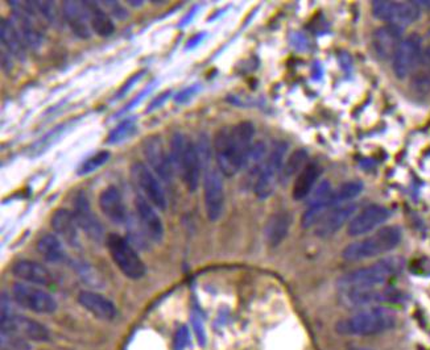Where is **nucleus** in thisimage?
Returning a JSON list of instances; mask_svg holds the SVG:
<instances>
[{
  "mask_svg": "<svg viewBox=\"0 0 430 350\" xmlns=\"http://www.w3.org/2000/svg\"><path fill=\"white\" fill-rule=\"evenodd\" d=\"M254 137L255 127L251 121H241L218 130L214 138V157L222 175L230 178L247 166Z\"/></svg>",
  "mask_w": 430,
  "mask_h": 350,
  "instance_id": "obj_1",
  "label": "nucleus"
},
{
  "mask_svg": "<svg viewBox=\"0 0 430 350\" xmlns=\"http://www.w3.org/2000/svg\"><path fill=\"white\" fill-rule=\"evenodd\" d=\"M396 315L384 306L363 308L351 316L336 321V332L347 337H367L394 329Z\"/></svg>",
  "mask_w": 430,
  "mask_h": 350,
  "instance_id": "obj_2",
  "label": "nucleus"
},
{
  "mask_svg": "<svg viewBox=\"0 0 430 350\" xmlns=\"http://www.w3.org/2000/svg\"><path fill=\"white\" fill-rule=\"evenodd\" d=\"M403 232L396 225L381 227L370 236L349 244L342 252V257L349 262H359L375 257L387 254L401 242Z\"/></svg>",
  "mask_w": 430,
  "mask_h": 350,
  "instance_id": "obj_3",
  "label": "nucleus"
},
{
  "mask_svg": "<svg viewBox=\"0 0 430 350\" xmlns=\"http://www.w3.org/2000/svg\"><path fill=\"white\" fill-rule=\"evenodd\" d=\"M403 261L397 257L383 258L374 265L354 270L339 278L338 287L341 291L367 289L386 286L394 277L401 272Z\"/></svg>",
  "mask_w": 430,
  "mask_h": 350,
  "instance_id": "obj_4",
  "label": "nucleus"
},
{
  "mask_svg": "<svg viewBox=\"0 0 430 350\" xmlns=\"http://www.w3.org/2000/svg\"><path fill=\"white\" fill-rule=\"evenodd\" d=\"M198 153L204 169V202L207 219L216 222L221 219L224 208V186L222 173L218 168L211 166V152L206 141L197 145Z\"/></svg>",
  "mask_w": 430,
  "mask_h": 350,
  "instance_id": "obj_5",
  "label": "nucleus"
},
{
  "mask_svg": "<svg viewBox=\"0 0 430 350\" xmlns=\"http://www.w3.org/2000/svg\"><path fill=\"white\" fill-rule=\"evenodd\" d=\"M1 334H18L29 341L45 342L49 340L51 334L45 325L34 319L15 315L11 311L9 295H1Z\"/></svg>",
  "mask_w": 430,
  "mask_h": 350,
  "instance_id": "obj_6",
  "label": "nucleus"
},
{
  "mask_svg": "<svg viewBox=\"0 0 430 350\" xmlns=\"http://www.w3.org/2000/svg\"><path fill=\"white\" fill-rule=\"evenodd\" d=\"M106 247L111 256L112 262L116 265L124 277L132 281L141 279L146 274V266L139 257L127 239L119 235H109L106 237Z\"/></svg>",
  "mask_w": 430,
  "mask_h": 350,
  "instance_id": "obj_7",
  "label": "nucleus"
},
{
  "mask_svg": "<svg viewBox=\"0 0 430 350\" xmlns=\"http://www.w3.org/2000/svg\"><path fill=\"white\" fill-rule=\"evenodd\" d=\"M286 149L285 143H277L261 165L254 183V192L259 199H268L275 192L277 183L281 180Z\"/></svg>",
  "mask_w": 430,
  "mask_h": 350,
  "instance_id": "obj_8",
  "label": "nucleus"
},
{
  "mask_svg": "<svg viewBox=\"0 0 430 350\" xmlns=\"http://www.w3.org/2000/svg\"><path fill=\"white\" fill-rule=\"evenodd\" d=\"M374 16L387 21L388 24L405 28L419 20L421 9L416 1H389V0H375L372 1Z\"/></svg>",
  "mask_w": 430,
  "mask_h": 350,
  "instance_id": "obj_9",
  "label": "nucleus"
},
{
  "mask_svg": "<svg viewBox=\"0 0 430 350\" xmlns=\"http://www.w3.org/2000/svg\"><path fill=\"white\" fill-rule=\"evenodd\" d=\"M12 298L20 307L39 315H51L57 309V302L52 295L34 284L14 283Z\"/></svg>",
  "mask_w": 430,
  "mask_h": 350,
  "instance_id": "obj_10",
  "label": "nucleus"
},
{
  "mask_svg": "<svg viewBox=\"0 0 430 350\" xmlns=\"http://www.w3.org/2000/svg\"><path fill=\"white\" fill-rule=\"evenodd\" d=\"M131 178L135 186L140 190L141 195L160 211H165L168 207L165 191L161 183L156 178L154 171L151 170L143 163H135L131 165Z\"/></svg>",
  "mask_w": 430,
  "mask_h": 350,
  "instance_id": "obj_11",
  "label": "nucleus"
},
{
  "mask_svg": "<svg viewBox=\"0 0 430 350\" xmlns=\"http://www.w3.org/2000/svg\"><path fill=\"white\" fill-rule=\"evenodd\" d=\"M422 41L419 34H411L403 38L392 58V68L399 79L411 76L421 62Z\"/></svg>",
  "mask_w": 430,
  "mask_h": 350,
  "instance_id": "obj_12",
  "label": "nucleus"
},
{
  "mask_svg": "<svg viewBox=\"0 0 430 350\" xmlns=\"http://www.w3.org/2000/svg\"><path fill=\"white\" fill-rule=\"evenodd\" d=\"M399 299L400 294L395 289L386 286L342 291V302L349 307H375L384 303H395Z\"/></svg>",
  "mask_w": 430,
  "mask_h": 350,
  "instance_id": "obj_13",
  "label": "nucleus"
},
{
  "mask_svg": "<svg viewBox=\"0 0 430 350\" xmlns=\"http://www.w3.org/2000/svg\"><path fill=\"white\" fill-rule=\"evenodd\" d=\"M391 217V211L387 207L371 205L355 214L347 225V235L351 237H359L381 228L384 222Z\"/></svg>",
  "mask_w": 430,
  "mask_h": 350,
  "instance_id": "obj_14",
  "label": "nucleus"
},
{
  "mask_svg": "<svg viewBox=\"0 0 430 350\" xmlns=\"http://www.w3.org/2000/svg\"><path fill=\"white\" fill-rule=\"evenodd\" d=\"M11 7H12V12H14V17H15V26H18L19 32L21 34L24 43H26V46L32 48V49H37L41 46L43 43V34L40 32L39 26H36L35 23V9H34V4L32 1L26 4H21L18 1H9Z\"/></svg>",
  "mask_w": 430,
  "mask_h": 350,
  "instance_id": "obj_15",
  "label": "nucleus"
},
{
  "mask_svg": "<svg viewBox=\"0 0 430 350\" xmlns=\"http://www.w3.org/2000/svg\"><path fill=\"white\" fill-rule=\"evenodd\" d=\"M143 152L146 161L157 177L165 183H171L173 178V166L169 152H166L161 137L157 135L146 137L143 143Z\"/></svg>",
  "mask_w": 430,
  "mask_h": 350,
  "instance_id": "obj_16",
  "label": "nucleus"
},
{
  "mask_svg": "<svg viewBox=\"0 0 430 350\" xmlns=\"http://www.w3.org/2000/svg\"><path fill=\"white\" fill-rule=\"evenodd\" d=\"M73 215L79 230L95 242H101L104 237V228L101 220L91 210L90 202L84 191H79L73 202Z\"/></svg>",
  "mask_w": 430,
  "mask_h": 350,
  "instance_id": "obj_17",
  "label": "nucleus"
},
{
  "mask_svg": "<svg viewBox=\"0 0 430 350\" xmlns=\"http://www.w3.org/2000/svg\"><path fill=\"white\" fill-rule=\"evenodd\" d=\"M202 170H204L202 161L198 153L197 145L193 141L188 140L182 157H181L180 163H179L177 173L180 174L181 180L190 192L197 191Z\"/></svg>",
  "mask_w": 430,
  "mask_h": 350,
  "instance_id": "obj_18",
  "label": "nucleus"
},
{
  "mask_svg": "<svg viewBox=\"0 0 430 350\" xmlns=\"http://www.w3.org/2000/svg\"><path fill=\"white\" fill-rule=\"evenodd\" d=\"M135 210L140 228L146 239L152 240L154 242H161L165 231L163 220L156 212L155 207L143 195H138L135 197Z\"/></svg>",
  "mask_w": 430,
  "mask_h": 350,
  "instance_id": "obj_19",
  "label": "nucleus"
},
{
  "mask_svg": "<svg viewBox=\"0 0 430 350\" xmlns=\"http://www.w3.org/2000/svg\"><path fill=\"white\" fill-rule=\"evenodd\" d=\"M404 28L387 24L380 26L372 34V48L380 60L394 58L396 51L403 41Z\"/></svg>",
  "mask_w": 430,
  "mask_h": 350,
  "instance_id": "obj_20",
  "label": "nucleus"
},
{
  "mask_svg": "<svg viewBox=\"0 0 430 350\" xmlns=\"http://www.w3.org/2000/svg\"><path fill=\"white\" fill-rule=\"evenodd\" d=\"M98 205L102 214L116 225H124L129 222V212L121 191L115 186H109L101 192Z\"/></svg>",
  "mask_w": 430,
  "mask_h": 350,
  "instance_id": "obj_21",
  "label": "nucleus"
},
{
  "mask_svg": "<svg viewBox=\"0 0 430 350\" xmlns=\"http://www.w3.org/2000/svg\"><path fill=\"white\" fill-rule=\"evenodd\" d=\"M355 211L356 205L351 203L336 207L316 225L314 233L319 239H327L334 236L347 222H351V219L355 216Z\"/></svg>",
  "mask_w": 430,
  "mask_h": 350,
  "instance_id": "obj_22",
  "label": "nucleus"
},
{
  "mask_svg": "<svg viewBox=\"0 0 430 350\" xmlns=\"http://www.w3.org/2000/svg\"><path fill=\"white\" fill-rule=\"evenodd\" d=\"M12 274L20 281L37 287H49L54 283L53 274L45 266L32 259L16 262L12 267Z\"/></svg>",
  "mask_w": 430,
  "mask_h": 350,
  "instance_id": "obj_23",
  "label": "nucleus"
},
{
  "mask_svg": "<svg viewBox=\"0 0 430 350\" xmlns=\"http://www.w3.org/2000/svg\"><path fill=\"white\" fill-rule=\"evenodd\" d=\"M78 303L82 308H85L89 314L99 319L111 321L118 316L116 306L111 300L107 299L104 295L94 292V291H81L77 297Z\"/></svg>",
  "mask_w": 430,
  "mask_h": 350,
  "instance_id": "obj_24",
  "label": "nucleus"
},
{
  "mask_svg": "<svg viewBox=\"0 0 430 350\" xmlns=\"http://www.w3.org/2000/svg\"><path fill=\"white\" fill-rule=\"evenodd\" d=\"M62 14L70 31L77 36L78 38L87 40L91 36V26L89 21L86 7L84 1H64Z\"/></svg>",
  "mask_w": 430,
  "mask_h": 350,
  "instance_id": "obj_25",
  "label": "nucleus"
},
{
  "mask_svg": "<svg viewBox=\"0 0 430 350\" xmlns=\"http://www.w3.org/2000/svg\"><path fill=\"white\" fill-rule=\"evenodd\" d=\"M51 224L54 233L64 242H66L71 248L79 247V236H78L79 227L71 211L65 208H59L57 211H54Z\"/></svg>",
  "mask_w": 430,
  "mask_h": 350,
  "instance_id": "obj_26",
  "label": "nucleus"
},
{
  "mask_svg": "<svg viewBox=\"0 0 430 350\" xmlns=\"http://www.w3.org/2000/svg\"><path fill=\"white\" fill-rule=\"evenodd\" d=\"M0 38L1 45L7 49L11 56L20 61L26 60V43H24L21 34L19 32L18 26L9 19H1L0 23Z\"/></svg>",
  "mask_w": 430,
  "mask_h": 350,
  "instance_id": "obj_27",
  "label": "nucleus"
},
{
  "mask_svg": "<svg viewBox=\"0 0 430 350\" xmlns=\"http://www.w3.org/2000/svg\"><path fill=\"white\" fill-rule=\"evenodd\" d=\"M292 224L291 215L285 211L272 215L264 227V237L268 247L277 248L288 236Z\"/></svg>",
  "mask_w": 430,
  "mask_h": 350,
  "instance_id": "obj_28",
  "label": "nucleus"
},
{
  "mask_svg": "<svg viewBox=\"0 0 430 350\" xmlns=\"http://www.w3.org/2000/svg\"><path fill=\"white\" fill-rule=\"evenodd\" d=\"M319 175H321V168L319 163H306V166L300 171V174L297 175V178L293 183V200L300 202L309 197L319 180Z\"/></svg>",
  "mask_w": 430,
  "mask_h": 350,
  "instance_id": "obj_29",
  "label": "nucleus"
},
{
  "mask_svg": "<svg viewBox=\"0 0 430 350\" xmlns=\"http://www.w3.org/2000/svg\"><path fill=\"white\" fill-rule=\"evenodd\" d=\"M91 31L101 37H109L115 32L111 16L96 1H84Z\"/></svg>",
  "mask_w": 430,
  "mask_h": 350,
  "instance_id": "obj_30",
  "label": "nucleus"
},
{
  "mask_svg": "<svg viewBox=\"0 0 430 350\" xmlns=\"http://www.w3.org/2000/svg\"><path fill=\"white\" fill-rule=\"evenodd\" d=\"M37 252L45 261L51 264H61L66 259V253L62 245V240L56 235H45L37 242Z\"/></svg>",
  "mask_w": 430,
  "mask_h": 350,
  "instance_id": "obj_31",
  "label": "nucleus"
},
{
  "mask_svg": "<svg viewBox=\"0 0 430 350\" xmlns=\"http://www.w3.org/2000/svg\"><path fill=\"white\" fill-rule=\"evenodd\" d=\"M73 127V121H66L64 124H61L59 127L49 130L46 135H44L40 140H37L34 145L28 149V155L35 158L41 154L45 153L51 146L54 145L61 137L64 136L69 129Z\"/></svg>",
  "mask_w": 430,
  "mask_h": 350,
  "instance_id": "obj_32",
  "label": "nucleus"
},
{
  "mask_svg": "<svg viewBox=\"0 0 430 350\" xmlns=\"http://www.w3.org/2000/svg\"><path fill=\"white\" fill-rule=\"evenodd\" d=\"M138 132L136 121L134 119H124L121 121L115 128H112L106 138L107 145H119L121 143H126L134 135Z\"/></svg>",
  "mask_w": 430,
  "mask_h": 350,
  "instance_id": "obj_33",
  "label": "nucleus"
},
{
  "mask_svg": "<svg viewBox=\"0 0 430 350\" xmlns=\"http://www.w3.org/2000/svg\"><path fill=\"white\" fill-rule=\"evenodd\" d=\"M308 163V152L305 149H299L293 152L289 158L285 161L283 173H281V180H289L293 175H299L300 171L306 166Z\"/></svg>",
  "mask_w": 430,
  "mask_h": 350,
  "instance_id": "obj_34",
  "label": "nucleus"
},
{
  "mask_svg": "<svg viewBox=\"0 0 430 350\" xmlns=\"http://www.w3.org/2000/svg\"><path fill=\"white\" fill-rule=\"evenodd\" d=\"M363 191V183L359 180H351L344 182L339 187L333 190L331 195L336 199L338 205H344L346 202H350L356 197H359Z\"/></svg>",
  "mask_w": 430,
  "mask_h": 350,
  "instance_id": "obj_35",
  "label": "nucleus"
},
{
  "mask_svg": "<svg viewBox=\"0 0 430 350\" xmlns=\"http://www.w3.org/2000/svg\"><path fill=\"white\" fill-rule=\"evenodd\" d=\"M111 154L107 150H99L94 155L89 157L84 163H81V166L78 168L77 175L79 177H86L89 174L98 170L99 168H102L104 165L109 163Z\"/></svg>",
  "mask_w": 430,
  "mask_h": 350,
  "instance_id": "obj_36",
  "label": "nucleus"
},
{
  "mask_svg": "<svg viewBox=\"0 0 430 350\" xmlns=\"http://www.w3.org/2000/svg\"><path fill=\"white\" fill-rule=\"evenodd\" d=\"M31 345L18 334H1V350H29Z\"/></svg>",
  "mask_w": 430,
  "mask_h": 350,
  "instance_id": "obj_37",
  "label": "nucleus"
},
{
  "mask_svg": "<svg viewBox=\"0 0 430 350\" xmlns=\"http://www.w3.org/2000/svg\"><path fill=\"white\" fill-rule=\"evenodd\" d=\"M146 74V71L144 70H141V71H138L136 74H134L132 77L129 78V81L124 83V85L121 86V88H119V91L115 94L114 96V99L112 101H121L123 99L126 95L129 94V91H131V88L134 87V86L138 83L139 81L143 78V76Z\"/></svg>",
  "mask_w": 430,
  "mask_h": 350,
  "instance_id": "obj_38",
  "label": "nucleus"
},
{
  "mask_svg": "<svg viewBox=\"0 0 430 350\" xmlns=\"http://www.w3.org/2000/svg\"><path fill=\"white\" fill-rule=\"evenodd\" d=\"M199 90H201V86L199 85L189 86V87L181 90L174 96V103L185 104V103L190 102L199 93Z\"/></svg>",
  "mask_w": 430,
  "mask_h": 350,
  "instance_id": "obj_39",
  "label": "nucleus"
},
{
  "mask_svg": "<svg viewBox=\"0 0 430 350\" xmlns=\"http://www.w3.org/2000/svg\"><path fill=\"white\" fill-rule=\"evenodd\" d=\"M155 82L154 83H151L149 86H146V88L141 91V93H139L138 96L134 99V101H131V102L127 104V107L126 108H123V111L119 112L118 115H123V113H126V112L131 111V110H134L135 107H138L140 103L143 102V99H146L148 94L154 90V87H155Z\"/></svg>",
  "mask_w": 430,
  "mask_h": 350,
  "instance_id": "obj_40",
  "label": "nucleus"
},
{
  "mask_svg": "<svg viewBox=\"0 0 430 350\" xmlns=\"http://www.w3.org/2000/svg\"><path fill=\"white\" fill-rule=\"evenodd\" d=\"M104 4L107 9H110V14L112 16L121 19V20L129 17V12L118 1H104Z\"/></svg>",
  "mask_w": 430,
  "mask_h": 350,
  "instance_id": "obj_41",
  "label": "nucleus"
},
{
  "mask_svg": "<svg viewBox=\"0 0 430 350\" xmlns=\"http://www.w3.org/2000/svg\"><path fill=\"white\" fill-rule=\"evenodd\" d=\"M191 320H193V326H194V331H196V334H197L198 341H199L201 345H205V342H206V332H205V328H204V323H202L201 317L194 314L191 316Z\"/></svg>",
  "mask_w": 430,
  "mask_h": 350,
  "instance_id": "obj_42",
  "label": "nucleus"
},
{
  "mask_svg": "<svg viewBox=\"0 0 430 350\" xmlns=\"http://www.w3.org/2000/svg\"><path fill=\"white\" fill-rule=\"evenodd\" d=\"M189 342V332L188 326H181L179 332L176 334V350H184Z\"/></svg>",
  "mask_w": 430,
  "mask_h": 350,
  "instance_id": "obj_43",
  "label": "nucleus"
},
{
  "mask_svg": "<svg viewBox=\"0 0 430 350\" xmlns=\"http://www.w3.org/2000/svg\"><path fill=\"white\" fill-rule=\"evenodd\" d=\"M171 94H172L171 91H164V93H161V94L159 95V96H156L155 99H154L152 102L149 103V105H148V110H146V113H151V112L159 110V108L163 105L164 103H166V101L169 99Z\"/></svg>",
  "mask_w": 430,
  "mask_h": 350,
  "instance_id": "obj_44",
  "label": "nucleus"
},
{
  "mask_svg": "<svg viewBox=\"0 0 430 350\" xmlns=\"http://www.w3.org/2000/svg\"><path fill=\"white\" fill-rule=\"evenodd\" d=\"M1 65H3V68H4L6 71H7V70L9 71L11 68H12V62H11V58L7 57V54H6L4 51L1 53Z\"/></svg>",
  "mask_w": 430,
  "mask_h": 350,
  "instance_id": "obj_45",
  "label": "nucleus"
},
{
  "mask_svg": "<svg viewBox=\"0 0 430 350\" xmlns=\"http://www.w3.org/2000/svg\"><path fill=\"white\" fill-rule=\"evenodd\" d=\"M204 38V34H197L189 43H188V48H194L197 43H199V41Z\"/></svg>",
  "mask_w": 430,
  "mask_h": 350,
  "instance_id": "obj_46",
  "label": "nucleus"
},
{
  "mask_svg": "<svg viewBox=\"0 0 430 350\" xmlns=\"http://www.w3.org/2000/svg\"><path fill=\"white\" fill-rule=\"evenodd\" d=\"M129 4L131 6V7L139 9V7H141L143 4H146V1H143V0H140V1H132V0H129Z\"/></svg>",
  "mask_w": 430,
  "mask_h": 350,
  "instance_id": "obj_47",
  "label": "nucleus"
},
{
  "mask_svg": "<svg viewBox=\"0 0 430 350\" xmlns=\"http://www.w3.org/2000/svg\"><path fill=\"white\" fill-rule=\"evenodd\" d=\"M419 6H420V9L424 7V9H430V1H416Z\"/></svg>",
  "mask_w": 430,
  "mask_h": 350,
  "instance_id": "obj_48",
  "label": "nucleus"
},
{
  "mask_svg": "<svg viewBox=\"0 0 430 350\" xmlns=\"http://www.w3.org/2000/svg\"><path fill=\"white\" fill-rule=\"evenodd\" d=\"M350 350H372V349H369V348H354V349H350Z\"/></svg>",
  "mask_w": 430,
  "mask_h": 350,
  "instance_id": "obj_49",
  "label": "nucleus"
}]
</instances>
